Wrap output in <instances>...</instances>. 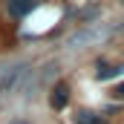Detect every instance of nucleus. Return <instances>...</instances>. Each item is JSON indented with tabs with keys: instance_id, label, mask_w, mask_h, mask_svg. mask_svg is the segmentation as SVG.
I'll use <instances>...</instances> for the list:
<instances>
[{
	"instance_id": "0eeeda50",
	"label": "nucleus",
	"mask_w": 124,
	"mask_h": 124,
	"mask_svg": "<svg viewBox=\"0 0 124 124\" xmlns=\"http://www.w3.org/2000/svg\"><path fill=\"white\" fill-rule=\"evenodd\" d=\"M110 95H113V98H118V101H124V81H121V84H116Z\"/></svg>"
},
{
	"instance_id": "39448f33",
	"label": "nucleus",
	"mask_w": 124,
	"mask_h": 124,
	"mask_svg": "<svg viewBox=\"0 0 124 124\" xmlns=\"http://www.w3.org/2000/svg\"><path fill=\"white\" fill-rule=\"evenodd\" d=\"M124 72V66H107L104 61H98V72H95V78L98 81H110V78H118Z\"/></svg>"
},
{
	"instance_id": "20e7f679",
	"label": "nucleus",
	"mask_w": 124,
	"mask_h": 124,
	"mask_svg": "<svg viewBox=\"0 0 124 124\" xmlns=\"http://www.w3.org/2000/svg\"><path fill=\"white\" fill-rule=\"evenodd\" d=\"M72 124H107V118L101 113H93V110H78L72 116Z\"/></svg>"
},
{
	"instance_id": "f257e3e1",
	"label": "nucleus",
	"mask_w": 124,
	"mask_h": 124,
	"mask_svg": "<svg viewBox=\"0 0 124 124\" xmlns=\"http://www.w3.org/2000/svg\"><path fill=\"white\" fill-rule=\"evenodd\" d=\"M29 75H32V69H29V63H26V61L3 63V66H0V95L15 93V90H17Z\"/></svg>"
},
{
	"instance_id": "423d86ee",
	"label": "nucleus",
	"mask_w": 124,
	"mask_h": 124,
	"mask_svg": "<svg viewBox=\"0 0 124 124\" xmlns=\"http://www.w3.org/2000/svg\"><path fill=\"white\" fill-rule=\"evenodd\" d=\"M98 15H101V9H98V6H87V9H81V12H78V17H75V20H78V23H90V20H95Z\"/></svg>"
},
{
	"instance_id": "7ed1b4c3",
	"label": "nucleus",
	"mask_w": 124,
	"mask_h": 124,
	"mask_svg": "<svg viewBox=\"0 0 124 124\" xmlns=\"http://www.w3.org/2000/svg\"><path fill=\"white\" fill-rule=\"evenodd\" d=\"M66 104H69V84L58 81V84L49 90V107H52V110H63Z\"/></svg>"
},
{
	"instance_id": "f03ea898",
	"label": "nucleus",
	"mask_w": 124,
	"mask_h": 124,
	"mask_svg": "<svg viewBox=\"0 0 124 124\" xmlns=\"http://www.w3.org/2000/svg\"><path fill=\"white\" fill-rule=\"evenodd\" d=\"M40 6V0H6V12L15 17V20H23L26 15H32L35 9Z\"/></svg>"
},
{
	"instance_id": "6e6552de",
	"label": "nucleus",
	"mask_w": 124,
	"mask_h": 124,
	"mask_svg": "<svg viewBox=\"0 0 124 124\" xmlns=\"http://www.w3.org/2000/svg\"><path fill=\"white\" fill-rule=\"evenodd\" d=\"M9 124H32V121H26V118H12Z\"/></svg>"
}]
</instances>
